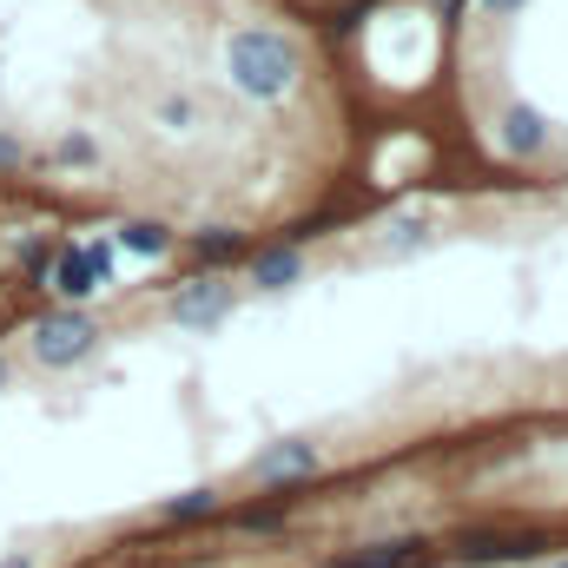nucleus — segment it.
<instances>
[{"label": "nucleus", "mask_w": 568, "mask_h": 568, "mask_svg": "<svg viewBox=\"0 0 568 568\" xmlns=\"http://www.w3.org/2000/svg\"><path fill=\"white\" fill-rule=\"evenodd\" d=\"M297 278V252H265L258 258V284H291Z\"/></svg>", "instance_id": "obj_7"}, {"label": "nucleus", "mask_w": 568, "mask_h": 568, "mask_svg": "<svg viewBox=\"0 0 568 568\" xmlns=\"http://www.w3.org/2000/svg\"><path fill=\"white\" fill-rule=\"evenodd\" d=\"M93 351V324L80 317V311H60V317H47L40 331H33V357L40 364H73V357H87Z\"/></svg>", "instance_id": "obj_1"}, {"label": "nucleus", "mask_w": 568, "mask_h": 568, "mask_svg": "<svg viewBox=\"0 0 568 568\" xmlns=\"http://www.w3.org/2000/svg\"><path fill=\"white\" fill-rule=\"evenodd\" d=\"M0 377H7V371H0Z\"/></svg>", "instance_id": "obj_11"}, {"label": "nucleus", "mask_w": 568, "mask_h": 568, "mask_svg": "<svg viewBox=\"0 0 568 568\" xmlns=\"http://www.w3.org/2000/svg\"><path fill=\"white\" fill-rule=\"evenodd\" d=\"M205 516H219V489H185V496L159 503V523H205Z\"/></svg>", "instance_id": "obj_4"}, {"label": "nucleus", "mask_w": 568, "mask_h": 568, "mask_svg": "<svg viewBox=\"0 0 568 568\" xmlns=\"http://www.w3.org/2000/svg\"><path fill=\"white\" fill-rule=\"evenodd\" d=\"M219 304H225V291H219V284H199V291H185L172 311H179L185 324H212V317H219Z\"/></svg>", "instance_id": "obj_5"}, {"label": "nucleus", "mask_w": 568, "mask_h": 568, "mask_svg": "<svg viewBox=\"0 0 568 568\" xmlns=\"http://www.w3.org/2000/svg\"><path fill=\"white\" fill-rule=\"evenodd\" d=\"M549 568H568V556H556V562H549Z\"/></svg>", "instance_id": "obj_9"}, {"label": "nucleus", "mask_w": 568, "mask_h": 568, "mask_svg": "<svg viewBox=\"0 0 568 568\" xmlns=\"http://www.w3.org/2000/svg\"><path fill=\"white\" fill-rule=\"evenodd\" d=\"M449 568H469V562H449Z\"/></svg>", "instance_id": "obj_10"}, {"label": "nucleus", "mask_w": 568, "mask_h": 568, "mask_svg": "<svg viewBox=\"0 0 568 568\" xmlns=\"http://www.w3.org/2000/svg\"><path fill=\"white\" fill-rule=\"evenodd\" d=\"M0 568H33V556H7Z\"/></svg>", "instance_id": "obj_8"}, {"label": "nucleus", "mask_w": 568, "mask_h": 568, "mask_svg": "<svg viewBox=\"0 0 568 568\" xmlns=\"http://www.w3.org/2000/svg\"><path fill=\"white\" fill-rule=\"evenodd\" d=\"M311 469H317V449H311V443H278V449L258 456L252 476H258V483H304Z\"/></svg>", "instance_id": "obj_3"}, {"label": "nucleus", "mask_w": 568, "mask_h": 568, "mask_svg": "<svg viewBox=\"0 0 568 568\" xmlns=\"http://www.w3.org/2000/svg\"><path fill=\"white\" fill-rule=\"evenodd\" d=\"M324 568H429V542L424 536H390V542H364V549H344Z\"/></svg>", "instance_id": "obj_2"}, {"label": "nucleus", "mask_w": 568, "mask_h": 568, "mask_svg": "<svg viewBox=\"0 0 568 568\" xmlns=\"http://www.w3.org/2000/svg\"><path fill=\"white\" fill-rule=\"evenodd\" d=\"M284 516H291V496H278V503H265V509H245V516H239V529L265 536V529H278Z\"/></svg>", "instance_id": "obj_6"}]
</instances>
